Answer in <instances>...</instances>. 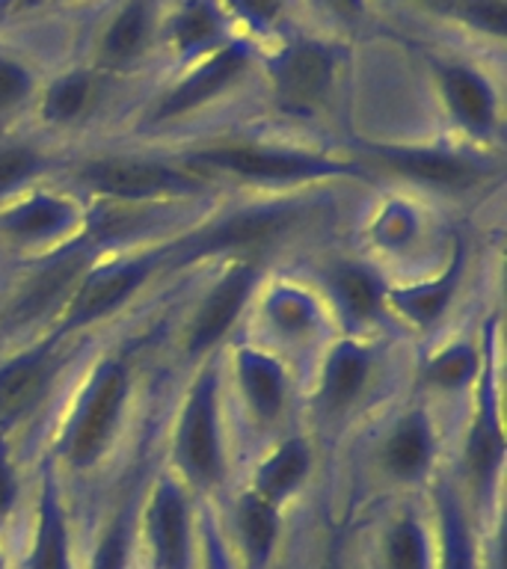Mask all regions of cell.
<instances>
[{"label":"cell","instance_id":"obj_1","mask_svg":"<svg viewBox=\"0 0 507 569\" xmlns=\"http://www.w3.org/2000/svg\"><path fill=\"white\" fill-rule=\"evenodd\" d=\"M125 398H128V368L122 362H107L96 373V382L89 386L78 416L71 421L69 439H66L71 466L83 469L101 457L116 421L122 416Z\"/></svg>","mask_w":507,"mask_h":569},{"label":"cell","instance_id":"obj_2","mask_svg":"<svg viewBox=\"0 0 507 569\" xmlns=\"http://www.w3.org/2000/svg\"><path fill=\"white\" fill-rule=\"evenodd\" d=\"M80 178L92 190L116 199H155V196L169 193H193L202 187V181L187 172V169L167 167L158 160H96L87 163Z\"/></svg>","mask_w":507,"mask_h":569},{"label":"cell","instance_id":"obj_3","mask_svg":"<svg viewBox=\"0 0 507 569\" xmlns=\"http://www.w3.org/2000/svg\"><path fill=\"white\" fill-rule=\"evenodd\" d=\"M142 540L151 569H193V531L190 507L172 480H163L142 519Z\"/></svg>","mask_w":507,"mask_h":569},{"label":"cell","instance_id":"obj_4","mask_svg":"<svg viewBox=\"0 0 507 569\" xmlns=\"http://www.w3.org/2000/svg\"><path fill=\"white\" fill-rule=\"evenodd\" d=\"M196 163L226 169L235 176L256 178V181H302V178L338 176V172H356L350 167L332 163V160L309 158V154H291V151L256 149V146H222L196 154Z\"/></svg>","mask_w":507,"mask_h":569},{"label":"cell","instance_id":"obj_5","mask_svg":"<svg viewBox=\"0 0 507 569\" xmlns=\"http://www.w3.org/2000/svg\"><path fill=\"white\" fill-rule=\"evenodd\" d=\"M178 457L196 483L220 480L222 451L220 430H217V382L213 377H202V382L187 400L181 433H178Z\"/></svg>","mask_w":507,"mask_h":569},{"label":"cell","instance_id":"obj_6","mask_svg":"<svg viewBox=\"0 0 507 569\" xmlns=\"http://www.w3.org/2000/svg\"><path fill=\"white\" fill-rule=\"evenodd\" d=\"M336 60L329 48L309 39H297L276 53L270 74H274L276 96L291 110H309L327 98L332 87Z\"/></svg>","mask_w":507,"mask_h":569},{"label":"cell","instance_id":"obj_7","mask_svg":"<svg viewBox=\"0 0 507 569\" xmlns=\"http://www.w3.org/2000/svg\"><path fill=\"white\" fill-rule=\"evenodd\" d=\"M249 62L247 48L240 44H226V48H217V51L196 66L190 74H187L178 87H172L163 96V101L155 110V122H167V119H176V116H185L196 107L208 104L211 98H217L220 92L235 83V80L243 74Z\"/></svg>","mask_w":507,"mask_h":569},{"label":"cell","instance_id":"obj_8","mask_svg":"<svg viewBox=\"0 0 507 569\" xmlns=\"http://www.w3.org/2000/svg\"><path fill=\"white\" fill-rule=\"evenodd\" d=\"M149 273L151 258H137V261H119V264L105 267V270H96L92 276H87V282L80 284L78 297L71 302L66 329L87 327L92 320L116 311L146 282Z\"/></svg>","mask_w":507,"mask_h":569},{"label":"cell","instance_id":"obj_9","mask_svg":"<svg viewBox=\"0 0 507 569\" xmlns=\"http://www.w3.org/2000/svg\"><path fill=\"white\" fill-rule=\"evenodd\" d=\"M439 87H443L445 104L457 122L471 133H487L496 124V96L487 78L469 66H436Z\"/></svg>","mask_w":507,"mask_h":569},{"label":"cell","instance_id":"obj_10","mask_svg":"<svg viewBox=\"0 0 507 569\" xmlns=\"http://www.w3.org/2000/svg\"><path fill=\"white\" fill-rule=\"evenodd\" d=\"M252 279H256V270L249 264H238L222 276L217 288L205 297L193 327H190V350L193 353L208 350L213 341H220L222 332L235 323L240 306H243L249 288H252Z\"/></svg>","mask_w":507,"mask_h":569},{"label":"cell","instance_id":"obj_11","mask_svg":"<svg viewBox=\"0 0 507 569\" xmlns=\"http://www.w3.org/2000/svg\"><path fill=\"white\" fill-rule=\"evenodd\" d=\"M53 373L51 350H30L0 368V421H16L39 403Z\"/></svg>","mask_w":507,"mask_h":569},{"label":"cell","instance_id":"obj_12","mask_svg":"<svg viewBox=\"0 0 507 569\" xmlns=\"http://www.w3.org/2000/svg\"><path fill=\"white\" fill-rule=\"evenodd\" d=\"M27 569H71L69 525H66V510L60 505V492H57L51 478H44L42 498H39Z\"/></svg>","mask_w":507,"mask_h":569},{"label":"cell","instance_id":"obj_13","mask_svg":"<svg viewBox=\"0 0 507 569\" xmlns=\"http://www.w3.org/2000/svg\"><path fill=\"white\" fill-rule=\"evenodd\" d=\"M235 528L249 569H267L279 540V513L276 505L258 492H243L235 507Z\"/></svg>","mask_w":507,"mask_h":569},{"label":"cell","instance_id":"obj_14","mask_svg":"<svg viewBox=\"0 0 507 569\" xmlns=\"http://www.w3.org/2000/svg\"><path fill=\"white\" fill-rule=\"evenodd\" d=\"M382 163H389L395 172L409 178H418L425 184H439V187H466L478 178V169L466 163L460 158L443 154V151H395L382 149L377 151Z\"/></svg>","mask_w":507,"mask_h":569},{"label":"cell","instance_id":"obj_15","mask_svg":"<svg viewBox=\"0 0 507 569\" xmlns=\"http://www.w3.org/2000/svg\"><path fill=\"white\" fill-rule=\"evenodd\" d=\"M169 42L185 57L222 48V18L213 0H187L169 24Z\"/></svg>","mask_w":507,"mask_h":569},{"label":"cell","instance_id":"obj_16","mask_svg":"<svg viewBox=\"0 0 507 569\" xmlns=\"http://www.w3.org/2000/svg\"><path fill=\"white\" fill-rule=\"evenodd\" d=\"M71 220H74V208L66 199L36 193L33 199H27L16 211L7 213L3 229L21 240H44L69 229Z\"/></svg>","mask_w":507,"mask_h":569},{"label":"cell","instance_id":"obj_17","mask_svg":"<svg viewBox=\"0 0 507 569\" xmlns=\"http://www.w3.org/2000/svg\"><path fill=\"white\" fill-rule=\"evenodd\" d=\"M238 377L243 395L249 398V407L256 409L258 416L270 418L282 409L285 380L274 359H267L265 353H256V350H243L238 356Z\"/></svg>","mask_w":507,"mask_h":569},{"label":"cell","instance_id":"obj_18","mask_svg":"<svg viewBox=\"0 0 507 569\" xmlns=\"http://www.w3.org/2000/svg\"><path fill=\"white\" fill-rule=\"evenodd\" d=\"M309 471V451L302 442H285L274 457H267L265 466L258 469L256 489L261 498H267L270 505H279L285 498L291 496L294 489L300 487L302 478Z\"/></svg>","mask_w":507,"mask_h":569},{"label":"cell","instance_id":"obj_19","mask_svg":"<svg viewBox=\"0 0 507 569\" xmlns=\"http://www.w3.org/2000/svg\"><path fill=\"white\" fill-rule=\"evenodd\" d=\"M149 3L146 0H131L119 9V16L113 18V24L107 27L105 39H101V53H105L107 62L113 66H122V62H131L137 53L142 51L146 44V36H149Z\"/></svg>","mask_w":507,"mask_h":569},{"label":"cell","instance_id":"obj_20","mask_svg":"<svg viewBox=\"0 0 507 569\" xmlns=\"http://www.w3.org/2000/svg\"><path fill=\"white\" fill-rule=\"evenodd\" d=\"M501 457H505V442H501L496 409L484 403L478 425L469 436V451H466V466H469L475 487L487 489L493 483L498 466H501Z\"/></svg>","mask_w":507,"mask_h":569},{"label":"cell","instance_id":"obj_21","mask_svg":"<svg viewBox=\"0 0 507 569\" xmlns=\"http://www.w3.org/2000/svg\"><path fill=\"white\" fill-rule=\"evenodd\" d=\"M439 569H475V540L454 492L439 498Z\"/></svg>","mask_w":507,"mask_h":569},{"label":"cell","instance_id":"obj_22","mask_svg":"<svg viewBox=\"0 0 507 569\" xmlns=\"http://www.w3.org/2000/svg\"><path fill=\"white\" fill-rule=\"evenodd\" d=\"M430 462V433L421 418H407L386 445V469L395 478H418Z\"/></svg>","mask_w":507,"mask_h":569},{"label":"cell","instance_id":"obj_23","mask_svg":"<svg viewBox=\"0 0 507 569\" xmlns=\"http://www.w3.org/2000/svg\"><path fill=\"white\" fill-rule=\"evenodd\" d=\"M368 377V353L354 345H341L324 371V400L329 407H347L359 395Z\"/></svg>","mask_w":507,"mask_h":569},{"label":"cell","instance_id":"obj_24","mask_svg":"<svg viewBox=\"0 0 507 569\" xmlns=\"http://www.w3.org/2000/svg\"><path fill=\"white\" fill-rule=\"evenodd\" d=\"M460 282V258H454V264L448 267V273L436 282L418 284V288H407V291L391 293V302L398 306L407 318L418 320V323H430L445 311V306L451 302L454 288Z\"/></svg>","mask_w":507,"mask_h":569},{"label":"cell","instance_id":"obj_25","mask_svg":"<svg viewBox=\"0 0 507 569\" xmlns=\"http://www.w3.org/2000/svg\"><path fill=\"white\" fill-rule=\"evenodd\" d=\"M386 569H434L430 537L416 516H404L386 533Z\"/></svg>","mask_w":507,"mask_h":569},{"label":"cell","instance_id":"obj_26","mask_svg":"<svg viewBox=\"0 0 507 569\" xmlns=\"http://www.w3.org/2000/svg\"><path fill=\"white\" fill-rule=\"evenodd\" d=\"M288 213L282 211H249L231 217L229 222H222L220 229L205 234V247L208 249H226V247H249L258 240L270 238L282 229Z\"/></svg>","mask_w":507,"mask_h":569},{"label":"cell","instance_id":"obj_27","mask_svg":"<svg viewBox=\"0 0 507 569\" xmlns=\"http://www.w3.org/2000/svg\"><path fill=\"white\" fill-rule=\"evenodd\" d=\"M80 261H83V258L78 256L60 258L57 264H51L48 270H42V273L36 276L33 282H30V288H27L24 297H21V302H18V309H16L18 320L33 318V315L48 309V306L53 302V297H57L66 284L78 279Z\"/></svg>","mask_w":507,"mask_h":569},{"label":"cell","instance_id":"obj_28","mask_svg":"<svg viewBox=\"0 0 507 569\" xmlns=\"http://www.w3.org/2000/svg\"><path fill=\"white\" fill-rule=\"evenodd\" d=\"M336 291L345 311L354 320H371L380 311V284H377L371 273H365L359 267H345L338 273Z\"/></svg>","mask_w":507,"mask_h":569},{"label":"cell","instance_id":"obj_29","mask_svg":"<svg viewBox=\"0 0 507 569\" xmlns=\"http://www.w3.org/2000/svg\"><path fill=\"white\" fill-rule=\"evenodd\" d=\"M89 78L83 71H71L66 78H60L48 89V96L42 101V116L48 122H71L78 119L89 104Z\"/></svg>","mask_w":507,"mask_h":569},{"label":"cell","instance_id":"obj_30","mask_svg":"<svg viewBox=\"0 0 507 569\" xmlns=\"http://www.w3.org/2000/svg\"><path fill=\"white\" fill-rule=\"evenodd\" d=\"M478 371V356L469 347H448L427 365V380L439 389H457L466 380H471Z\"/></svg>","mask_w":507,"mask_h":569},{"label":"cell","instance_id":"obj_31","mask_svg":"<svg viewBox=\"0 0 507 569\" xmlns=\"http://www.w3.org/2000/svg\"><path fill=\"white\" fill-rule=\"evenodd\" d=\"M128 560H131V522L128 516H116L101 533L89 558V569H128Z\"/></svg>","mask_w":507,"mask_h":569},{"label":"cell","instance_id":"obj_32","mask_svg":"<svg viewBox=\"0 0 507 569\" xmlns=\"http://www.w3.org/2000/svg\"><path fill=\"white\" fill-rule=\"evenodd\" d=\"M267 309H270V318L288 332H300V329L311 327V320H315V309L300 291H276L274 300L267 302Z\"/></svg>","mask_w":507,"mask_h":569},{"label":"cell","instance_id":"obj_33","mask_svg":"<svg viewBox=\"0 0 507 569\" xmlns=\"http://www.w3.org/2000/svg\"><path fill=\"white\" fill-rule=\"evenodd\" d=\"M457 18L484 33L501 36L505 33V0H463Z\"/></svg>","mask_w":507,"mask_h":569},{"label":"cell","instance_id":"obj_34","mask_svg":"<svg viewBox=\"0 0 507 569\" xmlns=\"http://www.w3.org/2000/svg\"><path fill=\"white\" fill-rule=\"evenodd\" d=\"M36 167H39V158L24 146L0 149V196L21 184L27 176H33Z\"/></svg>","mask_w":507,"mask_h":569},{"label":"cell","instance_id":"obj_35","mask_svg":"<svg viewBox=\"0 0 507 569\" xmlns=\"http://www.w3.org/2000/svg\"><path fill=\"white\" fill-rule=\"evenodd\" d=\"M27 92H30V74H27L24 66L0 57V110L24 101Z\"/></svg>","mask_w":507,"mask_h":569},{"label":"cell","instance_id":"obj_36","mask_svg":"<svg viewBox=\"0 0 507 569\" xmlns=\"http://www.w3.org/2000/svg\"><path fill=\"white\" fill-rule=\"evenodd\" d=\"M226 3L235 9V16L240 21H247L256 30H265V27L274 24L285 7V0H226Z\"/></svg>","mask_w":507,"mask_h":569},{"label":"cell","instance_id":"obj_37","mask_svg":"<svg viewBox=\"0 0 507 569\" xmlns=\"http://www.w3.org/2000/svg\"><path fill=\"white\" fill-rule=\"evenodd\" d=\"M18 496V480H16V469H12V462H9L7 445L0 439V519L12 510Z\"/></svg>","mask_w":507,"mask_h":569},{"label":"cell","instance_id":"obj_38","mask_svg":"<svg viewBox=\"0 0 507 569\" xmlns=\"http://www.w3.org/2000/svg\"><path fill=\"white\" fill-rule=\"evenodd\" d=\"M205 569H235L229 551L222 549L220 540L211 531L205 533Z\"/></svg>","mask_w":507,"mask_h":569},{"label":"cell","instance_id":"obj_39","mask_svg":"<svg viewBox=\"0 0 507 569\" xmlns=\"http://www.w3.org/2000/svg\"><path fill=\"white\" fill-rule=\"evenodd\" d=\"M320 3L338 18H359L365 9V0H320Z\"/></svg>","mask_w":507,"mask_h":569},{"label":"cell","instance_id":"obj_40","mask_svg":"<svg viewBox=\"0 0 507 569\" xmlns=\"http://www.w3.org/2000/svg\"><path fill=\"white\" fill-rule=\"evenodd\" d=\"M412 229V222H409V217H386L382 220V234H386V240H404V234Z\"/></svg>","mask_w":507,"mask_h":569},{"label":"cell","instance_id":"obj_41","mask_svg":"<svg viewBox=\"0 0 507 569\" xmlns=\"http://www.w3.org/2000/svg\"><path fill=\"white\" fill-rule=\"evenodd\" d=\"M418 3H425V7L436 9V12H448L454 18H457V12L463 7V0H418Z\"/></svg>","mask_w":507,"mask_h":569},{"label":"cell","instance_id":"obj_42","mask_svg":"<svg viewBox=\"0 0 507 569\" xmlns=\"http://www.w3.org/2000/svg\"><path fill=\"white\" fill-rule=\"evenodd\" d=\"M0 569H7V560H3V551H0Z\"/></svg>","mask_w":507,"mask_h":569},{"label":"cell","instance_id":"obj_43","mask_svg":"<svg viewBox=\"0 0 507 569\" xmlns=\"http://www.w3.org/2000/svg\"><path fill=\"white\" fill-rule=\"evenodd\" d=\"M329 569H341L338 567V560H332V563H329Z\"/></svg>","mask_w":507,"mask_h":569}]
</instances>
